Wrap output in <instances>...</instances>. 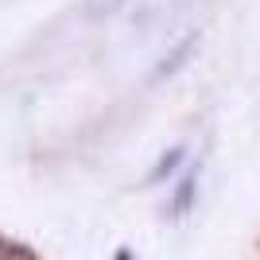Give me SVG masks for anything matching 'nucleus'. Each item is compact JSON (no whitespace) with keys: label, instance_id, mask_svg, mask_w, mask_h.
I'll use <instances>...</instances> for the list:
<instances>
[{"label":"nucleus","instance_id":"1","mask_svg":"<svg viewBox=\"0 0 260 260\" xmlns=\"http://www.w3.org/2000/svg\"><path fill=\"white\" fill-rule=\"evenodd\" d=\"M0 260H35V256L20 245H0Z\"/></svg>","mask_w":260,"mask_h":260}]
</instances>
